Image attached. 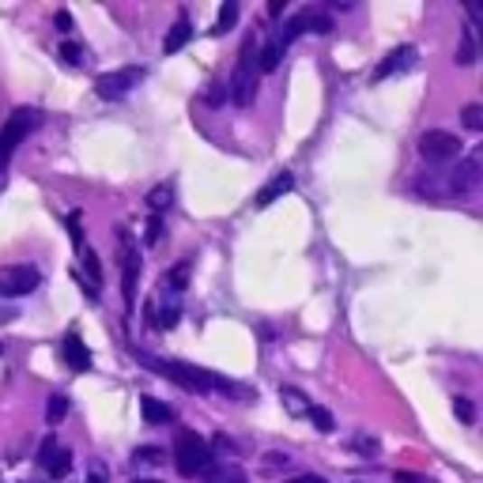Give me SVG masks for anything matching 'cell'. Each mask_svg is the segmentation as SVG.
<instances>
[{"label": "cell", "mask_w": 483, "mask_h": 483, "mask_svg": "<svg viewBox=\"0 0 483 483\" xmlns=\"http://www.w3.org/2000/svg\"><path fill=\"white\" fill-rule=\"evenodd\" d=\"M204 102H208V107H212V110H216V107H223V102H227V91L219 88V83H212V88H208V91H204Z\"/></svg>", "instance_id": "obj_35"}, {"label": "cell", "mask_w": 483, "mask_h": 483, "mask_svg": "<svg viewBox=\"0 0 483 483\" xmlns=\"http://www.w3.org/2000/svg\"><path fill=\"white\" fill-rule=\"evenodd\" d=\"M60 351H65V359H69V367L72 370H91V351L83 348V340L76 332H69L65 336V344H60Z\"/></svg>", "instance_id": "obj_11"}, {"label": "cell", "mask_w": 483, "mask_h": 483, "mask_svg": "<svg viewBox=\"0 0 483 483\" xmlns=\"http://www.w3.org/2000/svg\"><path fill=\"white\" fill-rule=\"evenodd\" d=\"M136 359L163 374L166 382H174V385H185V389H223V393H238V385H230L227 377L212 374V370H204V367H193V363H171V359H159V355H144L136 351Z\"/></svg>", "instance_id": "obj_1"}, {"label": "cell", "mask_w": 483, "mask_h": 483, "mask_svg": "<svg viewBox=\"0 0 483 483\" xmlns=\"http://www.w3.org/2000/svg\"><path fill=\"white\" fill-rule=\"evenodd\" d=\"M283 60V50L276 46V42H268L265 50H257V72H276Z\"/></svg>", "instance_id": "obj_18"}, {"label": "cell", "mask_w": 483, "mask_h": 483, "mask_svg": "<svg viewBox=\"0 0 483 483\" xmlns=\"http://www.w3.org/2000/svg\"><path fill=\"white\" fill-rule=\"evenodd\" d=\"M50 472L53 476H69L72 472V453L69 450H57V457L50 460Z\"/></svg>", "instance_id": "obj_30"}, {"label": "cell", "mask_w": 483, "mask_h": 483, "mask_svg": "<svg viewBox=\"0 0 483 483\" xmlns=\"http://www.w3.org/2000/svg\"><path fill=\"white\" fill-rule=\"evenodd\" d=\"M117 265H121V280H125V302H136V280H140V246L125 227H117Z\"/></svg>", "instance_id": "obj_5"}, {"label": "cell", "mask_w": 483, "mask_h": 483, "mask_svg": "<svg viewBox=\"0 0 483 483\" xmlns=\"http://www.w3.org/2000/svg\"><path fill=\"white\" fill-rule=\"evenodd\" d=\"M148 204H152V216L166 212V208L174 204V185H171V181H166V185H155L152 193H148Z\"/></svg>", "instance_id": "obj_17"}, {"label": "cell", "mask_w": 483, "mask_h": 483, "mask_svg": "<svg viewBox=\"0 0 483 483\" xmlns=\"http://www.w3.org/2000/svg\"><path fill=\"white\" fill-rule=\"evenodd\" d=\"M460 125H465L469 133H479L483 129V107H479V102H469V107L460 110Z\"/></svg>", "instance_id": "obj_23"}, {"label": "cell", "mask_w": 483, "mask_h": 483, "mask_svg": "<svg viewBox=\"0 0 483 483\" xmlns=\"http://www.w3.org/2000/svg\"><path fill=\"white\" fill-rule=\"evenodd\" d=\"M291 185H295V174L291 171H283V174H276V181H268L261 193H257V208H268L272 200H280L283 193H291Z\"/></svg>", "instance_id": "obj_12"}, {"label": "cell", "mask_w": 483, "mask_h": 483, "mask_svg": "<svg viewBox=\"0 0 483 483\" xmlns=\"http://www.w3.org/2000/svg\"><path fill=\"white\" fill-rule=\"evenodd\" d=\"M159 235H163V216H152L148 219V235H144V246H155Z\"/></svg>", "instance_id": "obj_36"}, {"label": "cell", "mask_w": 483, "mask_h": 483, "mask_svg": "<svg viewBox=\"0 0 483 483\" xmlns=\"http://www.w3.org/2000/svg\"><path fill=\"white\" fill-rule=\"evenodd\" d=\"M257 83H261V72H257V42L249 38L242 57H238V65H235V76H230V102L242 107V110L254 107V102H257Z\"/></svg>", "instance_id": "obj_2"}, {"label": "cell", "mask_w": 483, "mask_h": 483, "mask_svg": "<svg viewBox=\"0 0 483 483\" xmlns=\"http://www.w3.org/2000/svg\"><path fill=\"white\" fill-rule=\"evenodd\" d=\"M140 412H144L148 423H171V419H174V412L166 408L163 401H155V396H140Z\"/></svg>", "instance_id": "obj_15"}, {"label": "cell", "mask_w": 483, "mask_h": 483, "mask_svg": "<svg viewBox=\"0 0 483 483\" xmlns=\"http://www.w3.org/2000/svg\"><path fill=\"white\" fill-rule=\"evenodd\" d=\"M178 318H181L178 299H163V302H159V325L171 329V325H178Z\"/></svg>", "instance_id": "obj_24"}, {"label": "cell", "mask_w": 483, "mask_h": 483, "mask_svg": "<svg viewBox=\"0 0 483 483\" xmlns=\"http://www.w3.org/2000/svg\"><path fill=\"white\" fill-rule=\"evenodd\" d=\"M208 483H249L242 465H208Z\"/></svg>", "instance_id": "obj_13"}, {"label": "cell", "mask_w": 483, "mask_h": 483, "mask_svg": "<svg viewBox=\"0 0 483 483\" xmlns=\"http://www.w3.org/2000/svg\"><path fill=\"white\" fill-rule=\"evenodd\" d=\"M415 60H419L415 46H396L393 53L382 57V65L374 69V83H382V79H389V76H401V72H412Z\"/></svg>", "instance_id": "obj_10"}, {"label": "cell", "mask_w": 483, "mask_h": 483, "mask_svg": "<svg viewBox=\"0 0 483 483\" xmlns=\"http://www.w3.org/2000/svg\"><path fill=\"white\" fill-rule=\"evenodd\" d=\"M185 283H189V261H181V265H174L171 272H166V287L171 291H185Z\"/></svg>", "instance_id": "obj_27"}, {"label": "cell", "mask_w": 483, "mask_h": 483, "mask_svg": "<svg viewBox=\"0 0 483 483\" xmlns=\"http://www.w3.org/2000/svg\"><path fill=\"white\" fill-rule=\"evenodd\" d=\"M88 483H107V469H102V465H95V469L88 472Z\"/></svg>", "instance_id": "obj_41"}, {"label": "cell", "mask_w": 483, "mask_h": 483, "mask_svg": "<svg viewBox=\"0 0 483 483\" xmlns=\"http://www.w3.org/2000/svg\"><path fill=\"white\" fill-rule=\"evenodd\" d=\"M453 412L460 415V423H476V408L469 396H453Z\"/></svg>", "instance_id": "obj_31"}, {"label": "cell", "mask_w": 483, "mask_h": 483, "mask_svg": "<svg viewBox=\"0 0 483 483\" xmlns=\"http://www.w3.org/2000/svg\"><path fill=\"white\" fill-rule=\"evenodd\" d=\"M483 152H472V155H460L453 163V174H450V193L453 197H469L472 189L479 185V174H483Z\"/></svg>", "instance_id": "obj_9"}, {"label": "cell", "mask_w": 483, "mask_h": 483, "mask_svg": "<svg viewBox=\"0 0 483 483\" xmlns=\"http://www.w3.org/2000/svg\"><path fill=\"white\" fill-rule=\"evenodd\" d=\"M302 31H306V12H302V15H295V19H287V23H283V34H280L276 46H280V50H287L291 42H295Z\"/></svg>", "instance_id": "obj_20"}, {"label": "cell", "mask_w": 483, "mask_h": 483, "mask_svg": "<svg viewBox=\"0 0 483 483\" xmlns=\"http://www.w3.org/2000/svg\"><path fill=\"white\" fill-rule=\"evenodd\" d=\"M351 450L355 453H367V457H382V446H377V438H370V434H355L351 438Z\"/></svg>", "instance_id": "obj_26"}, {"label": "cell", "mask_w": 483, "mask_h": 483, "mask_svg": "<svg viewBox=\"0 0 483 483\" xmlns=\"http://www.w3.org/2000/svg\"><path fill=\"white\" fill-rule=\"evenodd\" d=\"M280 396H283V408H287L291 415H306V412H310V401H306V393H299V389L283 385V389H280Z\"/></svg>", "instance_id": "obj_19"}, {"label": "cell", "mask_w": 483, "mask_h": 483, "mask_svg": "<svg viewBox=\"0 0 483 483\" xmlns=\"http://www.w3.org/2000/svg\"><path fill=\"white\" fill-rule=\"evenodd\" d=\"M133 460H144V465L152 460V465H159V460H163V450H159V446H140V450L133 453Z\"/></svg>", "instance_id": "obj_34"}, {"label": "cell", "mask_w": 483, "mask_h": 483, "mask_svg": "<svg viewBox=\"0 0 483 483\" xmlns=\"http://www.w3.org/2000/svg\"><path fill=\"white\" fill-rule=\"evenodd\" d=\"M235 23H238V5H235V0H227V5L219 8V19H216V31L212 34H227Z\"/></svg>", "instance_id": "obj_21"}, {"label": "cell", "mask_w": 483, "mask_h": 483, "mask_svg": "<svg viewBox=\"0 0 483 483\" xmlns=\"http://www.w3.org/2000/svg\"><path fill=\"white\" fill-rule=\"evenodd\" d=\"M460 152H465V144H460L457 133L427 129L423 136H419V155H423L427 163H450V159H457Z\"/></svg>", "instance_id": "obj_6"}, {"label": "cell", "mask_w": 483, "mask_h": 483, "mask_svg": "<svg viewBox=\"0 0 483 483\" xmlns=\"http://www.w3.org/2000/svg\"><path fill=\"white\" fill-rule=\"evenodd\" d=\"M65 415H69V396H65V393L50 396V404H46V419H50V427H57Z\"/></svg>", "instance_id": "obj_22"}, {"label": "cell", "mask_w": 483, "mask_h": 483, "mask_svg": "<svg viewBox=\"0 0 483 483\" xmlns=\"http://www.w3.org/2000/svg\"><path fill=\"white\" fill-rule=\"evenodd\" d=\"M283 8H287V0H268V15H272V19H280Z\"/></svg>", "instance_id": "obj_39"}, {"label": "cell", "mask_w": 483, "mask_h": 483, "mask_svg": "<svg viewBox=\"0 0 483 483\" xmlns=\"http://www.w3.org/2000/svg\"><path fill=\"white\" fill-rule=\"evenodd\" d=\"M457 65H460V69H472V65H476V27H465V34H460Z\"/></svg>", "instance_id": "obj_16"}, {"label": "cell", "mask_w": 483, "mask_h": 483, "mask_svg": "<svg viewBox=\"0 0 483 483\" xmlns=\"http://www.w3.org/2000/svg\"><path fill=\"white\" fill-rule=\"evenodd\" d=\"M38 283H42V276H38L34 265H12V268L0 272V295L5 299H23Z\"/></svg>", "instance_id": "obj_8"}, {"label": "cell", "mask_w": 483, "mask_h": 483, "mask_svg": "<svg viewBox=\"0 0 483 483\" xmlns=\"http://www.w3.org/2000/svg\"><path fill=\"white\" fill-rule=\"evenodd\" d=\"M396 483H434L427 476H415V472H396Z\"/></svg>", "instance_id": "obj_38"}, {"label": "cell", "mask_w": 483, "mask_h": 483, "mask_svg": "<svg viewBox=\"0 0 483 483\" xmlns=\"http://www.w3.org/2000/svg\"><path fill=\"white\" fill-rule=\"evenodd\" d=\"M60 57H65L69 65H83V50L76 46V42H60Z\"/></svg>", "instance_id": "obj_33"}, {"label": "cell", "mask_w": 483, "mask_h": 483, "mask_svg": "<svg viewBox=\"0 0 483 483\" xmlns=\"http://www.w3.org/2000/svg\"><path fill=\"white\" fill-rule=\"evenodd\" d=\"M306 31L332 34V15H325V12H306Z\"/></svg>", "instance_id": "obj_28"}, {"label": "cell", "mask_w": 483, "mask_h": 483, "mask_svg": "<svg viewBox=\"0 0 483 483\" xmlns=\"http://www.w3.org/2000/svg\"><path fill=\"white\" fill-rule=\"evenodd\" d=\"M53 23H57V31H69V27H72V15H69V12H57Z\"/></svg>", "instance_id": "obj_40"}, {"label": "cell", "mask_w": 483, "mask_h": 483, "mask_svg": "<svg viewBox=\"0 0 483 483\" xmlns=\"http://www.w3.org/2000/svg\"><path fill=\"white\" fill-rule=\"evenodd\" d=\"M83 268H88V276H91V291L98 295V291H102V265H98V257H95V249H91V254L83 249Z\"/></svg>", "instance_id": "obj_25"}, {"label": "cell", "mask_w": 483, "mask_h": 483, "mask_svg": "<svg viewBox=\"0 0 483 483\" xmlns=\"http://www.w3.org/2000/svg\"><path fill=\"white\" fill-rule=\"evenodd\" d=\"M189 38H193V27H189V19L181 15V19H178V23L171 27V34H166V42H163V53H178V50L185 46V42H189Z\"/></svg>", "instance_id": "obj_14"}, {"label": "cell", "mask_w": 483, "mask_h": 483, "mask_svg": "<svg viewBox=\"0 0 483 483\" xmlns=\"http://www.w3.org/2000/svg\"><path fill=\"white\" fill-rule=\"evenodd\" d=\"M136 483H159V479H136Z\"/></svg>", "instance_id": "obj_43"}, {"label": "cell", "mask_w": 483, "mask_h": 483, "mask_svg": "<svg viewBox=\"0 0 483 483\" xmlns=\"http://www.w3.org/2000/svg\"><path fill=\"white\" fill-rule=\"evenodd\" d=\"M287 465H291L287 453H280V450L276 453H265V469H287Z\"/></svg>", "instance_id": "obj_37"}, {"label": "cell", "mask_w": 483, "mask_h": 483, "mask_svg": "<svg viewBox=\"0 0 483 483\" xmlns=\"http://www.w3.org/2000/svg\"><path fill=\"white\" fill-rule=\"evenodd\" d=\"M144 76H148V69H144V65H129V69H117V72H102L98 83H95V91H98L102 98L114 102V98H121V95H129Z\"/></svg>", "instance_id": "obj_7"}, {"label": "cell", "mask_w": 483, "mask_h": 483, "mask_svg": "<svg viewBox=\"0 0 483 483\" xmlns=\"http://www.w3.org/2000/svg\"><path fill=\"white\" fill-rule=\"evenodd\" d=\"M287 483H325L321 476H310V472H302V476H295V479H287Z\"/></svg>", "instance_id": "obj_42"}, {"label": "cell", "mask_w": 483, "mask_h": 483, "mask_svg": "<svg viewBox=\"0 0 483 483\" xmlns=\"http://www.w3.org/2000/svg\"><path fill=\"white\" fill-rule=\"evenodd\" d=\"M38 125H42V114L34 107H15L8 114V121L0 125V171H5L8 159L15 155V148L38 129Z\"/></svg>", "instance_id": "obj_3"}, {"label": "cell", "mask_w": 483, "mask_h": 483, "mask_svg": "<svg viewBox=\"0 0 483 483\" xmlns=\"http://www.w3.org/2000/svg\"><path fill=\"white\" fill-rule=\"evenodd\" d=\"M174 465L181 476H200L212 465V450L197 431H178L174 434Z\"/></svg>", "instance_id": "obj_4"}, {"label": "cell", "mask_w": 483, "mask_h": 483, "mask_svg": "<svg viewBox=\"0 0 483 483\" xmlns=\"http://www.w3.org/2000/svg\"><path fill=\"white\" fill-rule=\"evenodd\" d=\"M57 457V438L50 434V438H42V446H38V465L42 469H50V460Z\"/></svg>", "instance_id": "obj_32"}, {"label": "cell", "mask_w": 483, "mask_h": 483, "mask_svg": "<svg viewBox=\"0 0 483 483\" xmlns=\"http://www.w3.org/2000/svg\"><path fill=\"white\" fill-rule=\"evenodd\" d=\"M306 415H310V423L318 427L321 434H329V431L336 427V423H332V412H325V408H318V404H310V412H306Z\"/></svg>", "instance_id": "obj_29"}]
</instances>
